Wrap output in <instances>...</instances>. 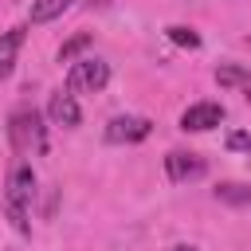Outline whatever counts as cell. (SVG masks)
Returning <instances> with one entry per match:
<instances>
[{
    "label": "cell",
    "mask_w": 251,
    "mask_h": 251,
    "mask_svg": "<svg viewBox=\"0 0 251 251\" xmlns=\"http://www.w3.org/2000/svg\"><path fill=\"white\" fill-rule=\"evenodd\" d=\"M8 141L16 153H43L47 149V133H43V118L35 106H20L8 118Z\"/></svg>",
    "instance_id": "obj_1"
},
{
    "label": "cell",
    "mask_w": 251,
    "mask_h": 251,
    "mask_svg": "<svg viewBox=\"0 0 251 251\" xmlns=\"http://www.w3.org/2000/svg\"><path fill=\"white\" fill-rule=\"evenodd\" d=\"M31 196H35V173H31V165L24 161V165L12 169L8 196H4V208H8V220H12L16 231H27V227H31V224H27V204H31Z\"/></svg>",
    "instance_id": "obj_2"
},
{
    "label": "cell",
    "mask_w": 251,
    "mask_h": 251,
    "mask_svg": "<svg viewBox=\"0 0 251 251\" xmlns=\"http://www.w3.org/2000/svg\"><path fill=\"white\" fill-rule=\"evenodd\" d=\"M110 82V63L102 59H75L67 67V90L71 94H98Z\"/></svg>",
    "instance_id": "obj_3"
},
{
    "label": "cell",
    "mask_w": 251,
    "mask_h": 251,
    "mask_svg": "<svg viewBox=\"0 0 251 251\" xmlns=\"http://www.w3.org/2000/svg\"><path fill=\"white\" fill-rule=\"evenodd\" d=\"M153 133V122L149 118H137V114H122L106 126V141L110 145H133V141H145Z\"/></svg>",
    "instance_id": "obj_4"
},
{
    "label": "cell",
    "mask_w": 251,
    "mask_h": 251,
    "mask_svg": "<svg viewBox=\"0 0 251 251\" xmlns=\"http://www.w3.org/2000/svg\"><path fill=\"white\" fill-rule=\"evenodd\" d=\"M165 173H169L173 184H188V180H200V176L208 173V165H204V157H196V153L173 149V153L165 157Z\"/></svg>",
    "instance_id": "obj_5"
},
{
    "label": "cell",
    "mask_w": 251,
    "mask_h": 251,
    "mask_svg": "<svg viewBox=\"0 0 251 251\" xmlns=\"http://www.w3.org/2000/svg\"><path fill=\"white\" fill-rule=\"evenodd\" d=\"M220 122H224V106H220V102H192V106L180 114V129H188V133L216 129Z\"/></svg>",
    "instance_id": "obj_6"
},
{
    "label": "cell",
    "mask_w": 251,
    "mask_h": 251,
    "mask_svg": "<svg viewBox=\"0 0 251 251\" xmlns=\"http://www.w3.org/2000/svg\"><path fill=\"white\" fill-rule=\"evenodd\" d=\"M47 114H51V122L63 126V129H75V126L82 122V110H78V102H75L71 90H55L51 102H47Z\"/></svg>",
    "instance_id": "obj_7"
},
{
    "label": "cell",
    "mask_w": 251,
    "mask_h": 251,
    "mask_svg": "<svg viewBox=\"0 0 251 251\" xmlns=\"http://www.w3.org/2000/svg\"><path fill=\"white\" fill-rule=\"evenodd\" d=\"M20 47H24V27H12V31H4V35H0V78H8V75H12Z\"/></svg>",
    "instance_id": "obj_8"
},
{
    "label": "cell",
    "mask_w": 251,
    "mask_h": 251,
    "mask_svg": "<svg viewBox=\"0 0 251 251\" xmlns=\"http://www.w3.org/2000/svg\"><path fill=\"white\" fill-rule=\"evenodd\" d=\"M216 82H220V86H239V90L247 94V102H251V71H247V67H239V63H220V67H216Z\"/></svg>",
    "instance_id": "obj_9"
},
{
    "label": "cell",
    "mask_w": 251,
    "mask_h": 251,
    "mask_svg": "<svg viewBox=\"0 0 251 251\" xmlns=\"http://www.w3.org/2000/svg\"><path fill=\"white\" fill-rule=\"evenodd\" d=\"M216 200H220V204H231V208H247V204H251V184L227 180V184L216 188Z\"/></svg>",
    "instance_id": "obj_10"
},
{
    "label": "cell",
    "mask_w": 251,
    "mask_h": 251,
    "mask_svg": "<svg viewBox=\"0 0 251 251\" xmlns=\"http://www.w3.org/2000/svg\"><path fill=\"white\" fill-rule=\"evenodd\" d=\"M75 0H31V24H51L59 20Z\"/></svg>",
    "instance_id": "obj_11"
},
{
    "label": "cell",
    "mask_w": 251,
    "mask_h": 251,
    "mask_svg": "<svg viewBox=\"0 0 251 251\" xmlns=\"http://www.w3.org/2000/svg\"><path fill=\"white\" fill-rule=\"evenodd\" d=\"M90 43H94V35H90V31H78V35H71V39L59 47V63H75V55H78V51H86Z\"/></svg>",
    "instance_id": "obj_12"
},
{
    "label": "cell",
    "mask_w": 251,
    "mask_h": 251,
    "mask_svg": "<svg viewBox=\"0 0 251 251\" xmlns=\"http://www.w3.org/2000/svg\"><path fill=\"white\" fill-rule=\"evenodd\" d=\"M165 35H169L176 47H188V51H196V47H200V35H196L192 27H184V24H173V27H165Z\"/></svg>",
    "instance_id": "obj_13"
},
{
    "label": "cell",
    "mask_w": 251,
    "mask_h": 251,
    "mask_svg": "<svg viewBox=\"0 0 251 251\" xmlns=\"http://www.w3.org/2000/svg\"><path fill=\"white\" fill-rule=\"evenodd\" d=\"M227 149H235V153H247V157H251V133L231 129V133H227Z\"/></svg>",
    "instance_id": "obj_14"
},
{
    "label": "cell",
    "mask_w": 251,
    "mask_h": 251,
    "mask_svg": "<svg viewBox=\"0 0 251 251\" xmlns=\"http://www.w3.org/2000/svg\"><path fill=\"white\" fill-rule=\"evenodd\" d=\"M169 251H200V247H192V243H176V247H169Z\"/></svg>",
    "instance_id": "obj_15"
},
{
    "label": "cell",
    "mask_w": 251,
    "mask_h": 251,
    "mask_svg": "<svg viewBox=\"0 0 251 251\" xmlns=\"http://www.w3.org/2000/svg\"><path fill=\"white\" fill-rule=\"evenodd\" d=\"M247 47H251V35H247Z\"/></svg>",
    "instance_id": "obj_16"
}]
</instances>
